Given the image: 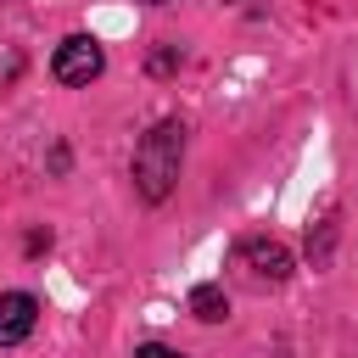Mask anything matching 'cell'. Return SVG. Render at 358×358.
<instances>
[{"mask_svg": "<svg viewBox=\"0 0 358 358\" xmlns=\"http://www.w3.org/2000/svg\"><path fill=\"white\" fill-rule=\"evenodd\" d=\"M179 162H185V123L179 117L151 123L140 134V145H134V190H140V201H151V207L168 201L173 185H179Z\"/></svg>", "mask_w": 358, "mask_h": 358, "instance_id": "obj_1", "label": "cell"}, {"mask_svg": "<svg viewBox=\"0 0 358 358\" xmlns=\"http://www.w3.org/2000/svg\"><path fill=\"white\" fill-rule=\"evenodd\" d=\"M50 73H56V84H73V90L95 84V78L106 73V50H101V39H90V34H67V39L56 45V56H50Z\"/></svg>", "mask_w": 358, "mask_h": 358, "instance_id": "obj_2", "label": "cell"}, {"mask_svg": "<svg viewBox=\"0 0 358 358\" xmlns=\"http://www.w3.org/2000/svg\"><path fill=\"white\" fill-rule=\"evenodd\" d=\"M235 268H246L252 285H280V280H291V252L280 241H241Z\"/></svg>", "mask_w": 358, "mask_h": 358, "instance_id": "obj_3", "label": "cell"}, {"mask_svg": "<svg viewBox=\"0 0 358 358\" xmlns=\"http://www.w3.org/2000/svg\"><path fill=\"white\" fill-rule=\"evenodd\" d=\"M39 324V302L28 291H0V347H17L28 341Z\"/></svg>", "mask_w": 358, "mask_h": 358, "instance_id": "obj_4", "label": "cell"}, {"mask_svg": "<svg viewBox=\"0 0 358 358\" xmlns=\"http://www.w3.org/2000/svg\"><path fill=\"white\" fill-rule=\"evenodd\" d=\"M190 313H196L201 324L229 319V296H224V285H196V291H190Z\"/></svg>", "mask_w": 358, "mask_h": 358, "instance_id": "obj_5", "label": "cell"}, {"mask_svg": "<svg viewBox=\"0 0 358 358\" xmlns=\"http://www.w3.org/2000/svg\"><path fill=\"white\" fill-rule=\"evenodd\" d=\"M179 67V50H151V73L162 78V73H173Z\"/></svg>", "mask_w": 358, "mask_h": 358, "instance_id": "obj_6", "label": "cell"}, {"mask_svg": "<svg viewBox=\"0 0 358 358\" xmlns=\"http://www.w3.org/2000/svg\"><path fill=\"white\" fill-rule=\"evenodd\" d=\"M134 358H185V352H173V347H162V341H145V347H134Z\"/></svg>", "mask_w": 358, "mask_h": 358, "instance_id": "obj_7", "label": "cell"}, {"mask_svg": "<svg viewBox=\"0 0 358 358\" xmlns=\"http://www.w3.org/2000/svg\"><path fill=\"white\" fill-rule=\"evenodd\" d=\"M151 6H168V0H151Z\"/></svg>", "mask_w": 358, "mask_h": 358, "instance_id": "obj_8", "label": "cell"}]
</instances>
